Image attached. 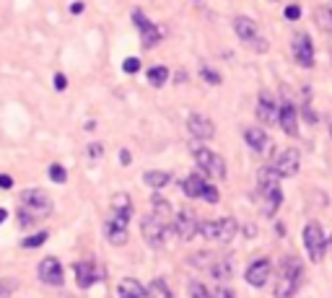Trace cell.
<instances>
[{
    "mask_svg": "<svg viewBox=\"0 0 332 298\" xmlns=\"http://www.w3.org/2000/svg\"><path fill=\"white\" fill-rule=\"evenodd\" d=\"M52 212V200L47 197V192L42 189H26L21 195V207H18V221L21 226H31L39 218H47Z\"/></svg>",
    "mask_w": 332,
    "mask_h": 298,
    "instance_id": "obj_1",
    "label": "cell"
},
{
    "mask_svg": "<svg viewBox=\"0 0 332 298\" xmlns=\"http://www.w3.org/2000/svg\"><path fill=\"white\" fill-rule=\"evenodd\" d=\"M234 31H236V36H239L241 45L252 47V50H257V52H265V50H267L265 39H262V34H260L257 21H252L249 16H236V18H234Z\"/></svg>",
    "mask_w": 332,
    "mask_h": 298,
    "instance_id": "obj_2",
    "label": "cell"
},
{
    "mask_svg": "<svg viewBox=\"0 0 332 298\" xmlns=\"http://www.w3.org/2000/svg\"><path fill=\"white\" fill-rule=\"evenodd\" d=\"M192 156H195V161H197V166L202 168V172L208 174V177H213V179H223L226 177V161L216 153V151H211L208 145H192Z\"/></svg>",
    "mask_w": 332,
    "mask_h": 298,
    "instance_id": "obj_3",
    "label": "cell"
},
{
    "mask_svg": "<svg viewBox=\"0 0 332 298\" xmlns=\"http://www.w3.org/2000/svg\"><path fill=\"white\" fill-rule=\"evenodd\" d=\"M236 221L234 218H218V221H200V233L208 241H221L229 244L236 236Z\"/></svg>",
    "mask_w": 332,
    "mask_h": 298,
    "instance_id": "obj_4",
    "label": "cell"
},
{
    "mask_svg": "<svg viewBox=\"0 0 332 298\" xmlns=\"http://www.w3.org/2000/svg\"><path fill=\"white\" fill-rule=\"evenodd\" d=\"M304 246L306 254L312 257V262H322L324 260V251H327V239L322 233V226L317 221H309L304 226Z\"/></svg>",
    "mask_w": 332,
    "mask_h": 298,
    "instance_id": "obj_5",
    "label": "cell"
},
{
    "mask_svg": "<svg viewBox=\"0 0 332 298\" xmlns=\"http://www.w3.org/2000/svg\"><path fill=\"white\" fill-rule=\"evenodd\" d=\"M299 283H301V262L291 260V262H285L283 278L275 288V298H294V293L299 290Z\"/></svg>",
    "mask_w": 332,
    "mask_h": 298,
    "instance_id": "obj_6",
    "label": "cell"
},
{
    "mask_svg": "<svg viewBox=\"0 0 332 298\" xmlns=\"http://www.w3.org/2000/svg\"><path fill=\"white\" fill-rule=\"evenodd\" d=\"M128 223H130V212L112 210V218L104 223V233H107L109 244H114V246L128 244Z\"/></svg>",
    "mask_w": 332,
    "mask_h": 298,
    "instance_id": "obj_7",
    "label": "cell"
},
{
    "mask_svg": "<svg viewBox=\"0 0 332 298\" xmlns=\"http://www.w3.org/2000/svg\"><path fill=\"white\" fill-rule=\"evenodd\" d=\"M133 21H135V26L140 29V41H143V47H146V50L156 47L158 41L163 39V29L156 26L151 18H146L143 11H133Z\"/></svg>",
    "mask_w": 332,
    "mask_h": 298,
    "instance_id": "obj_8",
    "label": "cell"
},
{
    "mask_svg": "<svg viewBox=\"0 0 332 298\" xmlns=\"http://www.w3.org/2000/svg\"><path fill=\"white\" fill-rule=\"evenodd\" d=\"M174 231H177V236L182 239V241H190V239H195V233H200V221H197V216L192 210H179L177 212V218H174Z\"/></svg>",
    "mask_w": 332,
    "mask_h": 298,
    "instance_id": "obj_9",
    "label": "cell"
},
{
    "mask_svg": "<svg viewBox=\"0 0 332 298\" xmlns=\"http://www.w3.org/2000/svg\"><path fill=\"white\" fill-rule=\"evenodd\" d=\"M140 233H143L148 246L158 249L163 244V239H166V223H161L156 216H146L143 223H140Z\"/></svg>",
    "mask_w": 332,
    "mask_h": 298,
    "instance_id": "obj_10",
    "label": "cell"
},
{
    "mask_svg": "<svg viewBox=\"0 0 332 298\" xmlns=\"http://www.w3.org/2000/svg\"><path fill=\"white\" fill-rule=\"evenodd\" d=\"M187 130H190V135H192L195 140H211V138L216 135V124L208 119L205 114L192 112V114L187 117Z\"/></svg>",
    "mask_w": 332,
    "mask_h": 298,
    "instance_id": "obj_11",
    "label": "cell"
},
{
    "mask_svg": "<svg viewBox=\"0 0 332 298\" xmlns=\"http://www.w3.org/2000/svg\"><path fill=\"white\" fill-rule=\"evenodd\" d=\"M294 57H296V62L301 68H312L314 65V47H312V39L304 31L294 34Z\"/></svg>",
    "mask_w": 332,
    "mask_h": 298,
    "instance_id": "obj_12",
    "label": "cell"
},
{
    "mask_svg": "<svg viewBox=\"0 0 332 298\" xmlns=\"http://www.w3.org/2000/svg\"><path fill=\"white\" fill-rule=\"evenodd\" d=\"M299 166H301V153L296 151V148H285L280 156H278V161H275V168H278V174L280 177H294L296 172H299Z\"/></svg>",
    "mask_w": 332,
    "mask_h": 298,
    "instance_id": "obj_13",
    "label": "cell"
},
{
    "mask_svg": "<svg viewBox=\"0 0 332 298\" xmlns=\"http://www.w3.org/2000/svg\"><path fill=\"white\" fill-rule=\"evenodd\" d=\"M270 270H273L270 260L262 257V260H257V262H252V265L246 267L244 278H246V283L252 285V288H262V285L267 283V278H270Z\"/></svg>",
    "mask_w": 332,
    "mask_h": 298,
    "instance_id": "obj_14",
    "label": "cell"
},
{
    "mask_svg": "<svg viewBox=\"0 0 332 298\" xmlns=\"http://www.w3.org/2000/svg\"><path fill=\"white\" fill-rule=\"evenodd\" d=\"M39 278H42V283H47V285H63V280H65V275H63V265L55 260V257H47V260H42V265H39Z\"/></svg>",
    "mask_w": 332,
    "mask_h": 298,
    "instance_id": "obj_15",
    "label": "cell"
},
{
    "mask_svg": "<svg viewBox=\"0 0 332 298\" xmlns=\"http://www.w3.org/2000/svg\"><path fill=\"white\" fill-rule=\"evenodd\" d=\"M278 124L283 127V133L285 135H299V112H296V107L291 104V101H285L283 107H280V112H278Z\"/></svg>",
    "mask_w": 332,
    "mask_h": 298,
    "instance_id": "obj_16",
    "label": "cell"
},
{
    "mask_svg": "<svg viewBox=\"0 0 332 298\" xmlns=\"http://www.w3.org/2000/svg\"><path fill=\"white\" fill-rule=\"evenodd\" d=\"M244 140H246L249 148H252L255 153H260V156H265L273 148V143H270V138H267V133L262 130V127H246V130H244Z\"/></svg>",
    "mask_w": 332,
    "mask_h": 298,
    "instance_id": "obj_17",
    "label": "cell"
},
{
    "mask_svg": "<svg viewBox=\"0 0 332 298\" xmlns=\"http://www.w3.org/2000/svg\"><path fill=\"white\" fill-rule=\"evenodd\" d=\"M278 104H275V99L267 94V91H260V99H257V119L260 122H265V124H273V122H278Z\"/></svg>",
    "mask_w": 332,
    "mask_h": 298,
    "instance_id": "obj_18",
    "label": "cell"
},
{
    "mask_svg": "<svg viewBox=\"0 0 332 298\" xmlns=\"http://www.w3.org/2000/svg\"><path fill=\"white\" fill-rule=\"evenodd\" d=\"M280 174H278V168L275 166H262L260 168V174H257V182H260V195H270L275 189H280Z\"/></svg>",
    "mask_w": 332,
    "mask_h": 298,
    "instance_id": "obj_19",
    "label": "cell"
},
{
    "mask_svg": "<svg viewBox=\"0 0 332 298\" xmlns=\"http://www.w3.org/2000/svg\"><path fill=\"white\" fill-rule=\"evenodd\" d=\"M99 278H101V272L96 270L94 262H78L75 265V280H78L80 288H91Z\"/></svg>",
    "mask_w": 332,
    "mask_h": 298,
    "instance_id": "obj_20",
    "label": "cell"
},
{
    "mask_svg": "<svg viewBox=\"0 0 332 298\" xmlns=\"http://www.w3.org/2000/svg\"><path fill=\"white\" fill-rule=\"evenodd\" d=\"M117 295H119V298H143V295H146V288H143L135 278H122L119 285H117Z\"/></svg>",
    "mask_w": 332,
    "mask_h": 298,
    "instance_id": "obj_21",
    "label": "cell"
},
{
    "mask_svg": "<svg viewBox=\"0 0 332 298\" xmlns=\"http://www.w3.org/2000/svg\"><path fill=\"white\" fill-rule=\"evenodd\" d=\"M151 216H156L161 223H166V226H169L172 223V205H169V200H163L161 195H153L151 197Z\"/></svg>",
    "mask_w": 332,
    "mask_h": 298,
    "instance_id": "obj_22",
    "label": "cell"
},
{
    "mask_svg": "<svg viewBox=\"0 0 332 298\" xmlns=\"http://www.w3.org/2000/svg\"><path fill=\"white\" fill-rule=\"evenodd\" d=\"M205 184H208V179H202L200 174H190V177H184L182 179V192L187 195V197H202V189H205Z\"/></svg>",
    "mask_w": 332,
    "mask_h": 298,
    "instance_id": "obj_23",
    "label": "cell"
},
{
    "mask_svg": "<svg viewBox=\"0 0 332 298\" xmlns=\"http://www.w3.org/2000/svg\"><path fill=\"white\" fill-rule=\"evenodd\" d=\"M146 298H174V295H172L169 283H166L163 278H156V280L148 283V288H146Z\"/></svg>",
    "mask_w": 332,
    "mask_h": 298,
    "instance_id": "obj_24",
    "label": "cell"
},
{
    "mask_svg": "<svg viewBox=\"0 0 332 298\" xmlns=\"http://www.w3.org/2000/svg\"><path fill=\"white\" fill-rule=\"evenodd\" d=\"M143 182L148 187H153V189H161V187H166L172 182V174L169 172H158V168H156V172H146L143 174Z\"/></svg>",
    "mask_w": 332,
    "mask_h": 298,
    "instance_id": "obj_25",
    "label": "cell"
},
{
    "mask_svg": "<svg viewBox=\"0 0 332 298\" xmlns=\"http://www.w3.org/2000/svg\"><path fill=\"white\" fill-rule=\"evenodd\" d=\"M146 78H148V83H151L153 89H161V86H166V80H169V70H166L163 65H153L146 73Z\"/></svg>",
    "mask_w": 332,
    "mask_h": 298,
    "instance_id": "obj_26",
    "label": "cell"
},
{
    "mask_svg": "<svg viewBox=\"0 0 332 298\" xmlns=\"http://www.w3.org/2000/svg\"><path fill=\"white\" fill-rule=\"evenodd\" d=\"M211 275H213L216 280L226 283V280H231V265H229L226 260H218L216 265H211Z\"/></svg>",
    "mask_w": 332,
    "mask_h": 298,
    "instance_id": "obj_27",
    "label": "cell"
},
{
    "mask_svg": "<svg viewBox=\"0 0 332 298\" xmlns=\"http://www.w3.org/2000/svg\"><path fill=\"white\" fill-rule=\"evenodd\" d=\"M112 210H117V212H133L130 197L125 195V192H117V195L112 197Z\"/></svg>",
    "mask_w": 332,
    "mask_h": 298,
    "instance_id": "obj_28",
    "label": "cell"
},
{
    "mask_svg": "<svg viewBox=\"0 0 332 298\" xmlns=\"http://www.w3.org/2000/svg\"><path fill=\"white\" fill-rule=\"evenodd\" d=\"M45 241H47V231H39V233H34V236L24 239V241H21V246H24V249H36V246H42Z\"/></svg>",
    "mask_w": 332,
    "mask_h": 298,
    "instance_id": "obj_29",
    "label": "cell"
},
{
    "mask_svg": "<svg viewBox=\"0 0 332 298\" xmlns=\"http://www.w3.org/2000/svg\"><path fill=\"white\" fill-rule=\"evenodd\" d=\"M50 179H52L55 184H65V182H68V172H65L60 163H52V166H50Z\"/></svg>",
    "mask_w": 332,
    "mask_h": 298,
    "instance_id": "obj_30",
    "label": "cell"
},
{
    "mask_svg": "<svg viewBox=\"0 0 332 298\" xmlns=\"http://www.w3.org/2000/svg\"><path fill=\"white\" fill-rule=\"evenodd\" d=\"M200 75H202V80H205V83H211V86H218V83H221V75H218L216 70H211V68H202V70H200Z\"/></svg>",
    "mask_w": 332,
    "mask_h": 298,
    "instance_id": "obj_31",
    "label": "cell"
},
{
    "mask_svg": "<svg viewBox=\"0 0 332 298\" xmlns=\"http://www.w3.org/2000/svg\"><path fill=\"white\" fill-rule=\"evenodd\" d=\"M218 197H221V195H218V189H216L211 182H208V184H205V189H202V200H208L211 205H216V202H218Z\"/></svg>",
    "mask_w": 332,
    "mask_h": 298,
    "instance_id": "obj_32",
    "label": "cell"
},
{
    "mask_svg": "<svg viewBox=\"0 0 332 298\" xmlns=\"http://www.w3.org/2000/svg\"><path fill=\"white\" fill-rule=\"evenodd\" d=\"M190 298H211L202 283H190Z\"/></svg>",
    "mask_w": 332,
    "mask_h": 298,
    "instance_id": "obj_33",
    "label": "cell"
},
{
    "mask_svg": "<svg viewBox=\"0 0 332 298\" xmlns=\"http://www.w3.org/2000/svg\"><path fill=\"white\" fill-rule=\"evenodd\" d=\"M122 70H125V73H130V75L138 73V70H140V60H138V57H128V60L122 62Z\"/></svg>",
    "mask_w": 332,
    "mask_h": 298,
    "instance_id": "obj_34",
    "label": "cell"
},
{
    "mask_svg": "<svg viewBox=\"0 0 332 298\" xmlns=\"http://www.w3.org/2000/svg\"><path fill=\"white\" fill-rule=\"evenodd\" d=\"M285 18H288V21H299V18H301V8H299V6H288V8H285Z\"/></svg>",
    "mask_w": 332,
    "mask_h": 298,
    "instance_id": "obj_35",
    "label": "cell"
},
{
    "mask_svg": "<svg viewBox=\"0 0 332 298\" xmlns=\"http://www.w3.org/2000/svg\"><path fill=\"white\" fill-rule=\"evenodd\" d=\"M101 153H104V148H101L99 143H91V145H89V158H91V161H99Z\"/></svg>",
    "mask_w": 332,
    "mask_h": 298,
    "instance_id": "obj_36",
    "label": "cell"
},
{
    "mask_svg": "<svg viewBox=\"0 0 332 298\" xmlns=\"http://www.w3.org/2000/svg\"><path fill=\"white\" fill-rule=\"evenodd\" d=\"M55 89H57V91H65V89H68V78H65V73H57V75H55Z\"/></svg>",
    "mask_w": 332,
    "mask_h": 298,
    "instance_id": "obj_37",
    "label": "cell"
},
{
    "mask_svg": "<svg viewBox=\"0 0 332 298\" xmlns=\"http://www.w3.org/2000/svg\"><path fill=\"white\" fill-rule=\"evenodd\" d=\"M216 298H236V295H234V290H231V288L221 285V288H218V293H216Z\"/></svg>",
    "mask_w": 332,
    "mask_h": 298,
    "instance_id": "obj_38",
    "label": "cell"
},
{
    "mask_svg": "<svg viewBox=\"0 0 332 298\" xmlns=\"http://www.w3.org/2000/svg\"><path fill=\"white\" fill-rule=\"evenodd\" d=\"M119 163H122V166H130V163H133L130 151H119Z\"/></svg>",
    "mask_w": 332,
    "mask_h": 298,
    "instance_id": "obj_39",
    "label": "cell"
},
{
    "mask_svg": "<svg viewBox=\"0 0 332 298\" xmlns=\"http://www.w3.org/2000/svg\"><path fill=\"white\" fill-rule=\"evenodd\" d=\"M13 187V179L8 174H0V189H11Z\"/></svg>",
    "mask_w": 332,
    "mask_h": 298,
    "instance_id": "obj_40",
    "label": "cell"
},
{
    "mask_svg": "<svg viewBox=\"0 0 332 298\" xmlns=\"http://www.w3.org/2000/svg\"><path fill=\"white\" fill-rule=\"evenodd\" d=\"M11 290H13V285H8V283H0V298H8V295H11Z\"/></svg>",
    "mask_w": 332,
    "mask_h": 298,
    "instance_id": "obj_41",
    "label": "cell"
},
{
    "mask_svg": "<svg viewBox=\"0 0 332 298\" xmlns=\"http://www.w3.org/2000/svg\"><path fill=\"white\" fill-rule=\"evenodd\" d=\"M83 8H86L83 3H73V6H70V13H73V16H78V13H83Z\"/></svg>",
    "mask_w": 332,
    "mask_h": 298,
    "instance_id": "obj_42",
    "label": "cell"
},
{
    "mask_svg": "<svg viewBox=\"0 0 332 298\" xmlns=\"http://www.w3.org/2000/svg\"><path fill=\"white\" fill-rule=\"evenodd\" d=\"M6 218H8V210H3V207H0V223H3Z\"/></svg>",
    "mask_w": 332,
    "mask_h": 298,
    "instance_id": "obj_43",
    "label": "cell"
},
{
    "mask_svg": "<svg viewBox=\"0 0 332 298\" xmlns=\"http://www.w3.org/2000/svg\"><path fill=\"white\" fill-rule=\"evenodd\" d=\"M324 16L329 18V29H332V8H329V11H324Z\"/></svg>",
    "mask_w": 332,
    "mask_h": 298,
    "instance_id": "obj_44",
    "label": "cell"
},
{
    "mask_svg": "<svg viewBox=\"0 0 332 298\" xmlns=\"http://www.w3.org/2000/svg\"><path fill=\"white\" fill-rule=\"evenodd\" d=\"M329 135H332V124H329Z\"/></svg>",
    "mask_w": 332,
    "mask_h": 298,
    "instance_id": "obj_45",
    "label": "cell"
},
{
    "mask_svg": "<svg viewBox=\"0 0 332 298\" xmlns=\"http://www.w3.org/2000/svg\"><path fill=\"white\" fill-rule=\"evenodd\" d=\"M329 246H332V239H329Z\"/></svg>",
    "mask_w": 332,
    "mask_h": 298,
    "instance_id": "obj_46",
    "label": "cell"
}]
</instances>
